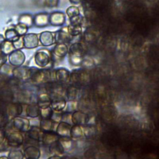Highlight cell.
I'll use <instances>...</instances> for the list:
<instances>
[{"mask_svg":"<svg viewBox=\"0 0 159 159\" xmlns=\"http://www.w3.org/2000/svg\"><path fill=\"white\" fill-rule=\"evenodd\" d=\"M69 61L73 66L81 65L83 55L84 53V48L82 43L76 42L73 43L68 50Z\"/></svg>","mask_w":159,"mask_h":159,"instance_id":"obj_1","label":"cell"},{"mask_svg":"<svg viewBox=\"0 0 159 159\" xmlns=\"http://www.w3.org/2000/svg\"><path fill=\"white\" fill-rule=\"evenodd\" d=\"M31 80L36 84L47 83L50 81L51 80L54 79V71H51L48 69H36L32 71L31 70Z\"/></svg>","mask_w":159,"mask_h":159,"instance_id":"obj_2","label":"cell"},{"mask_svg":"<svg viewBox=\"0 0 159 159\" xmlns=\"http://www.w3.org/2000/svg\"><path fill=\"white\" fill-rule=\"evenodd\" d=\"M34 59L36 65L43 68L50 64L51 61V55L47 49H40L35 54Z\"/></svg>","mask_w":159,"mask_h":159,"instance_id":"obj_3","label":"cell"},{"mask_svg":"<svg viewBox=\"0 0 159 159\" xmlns=\"http://www.w3.org/2000/svg\"><path fill=\"white\" fill-rule=\"evenodd\" d=\"M12 128L14 131H18L20 132H27L29 129L30 121L28 119L22 117H17L12 119Z\"/></svg>","mask_w":159,"mask_h":159,"instance_id":"obj_4","label":"cell"},{"mask_svg":"<svg viewBox=\"0 0 159 159\" xmlns=\"http://www.w3.org/2000/svg\"><path fill=\"white\" fill-rule=\"evenodd\" d=\"M24 142V138L21 132L13 131L7 135L6 142L9 147L17 148L21 146Z\"/></svg>","mask_w":159,"mask_h":159,"instance_id":"obj_5","label":"cell"},{"mask_svg":"<svg viewBox=\"0 0 159 159\" xmlns=\"http://www.w3.org/2000/svg\"><path fill=\"white\" fill-rule=\"evenodd\" d=\"M51 102L50 107L54 111L61 112L65 108L66 101L61 94H50Z\"/></svg>","mask_w":159,"mask_h":159,"instance_id":"obj_6","label":"cell"},{"mask_svg":"<svg viewBox=\"0 0 159 159\" xmlns=\"http://www.w3.org/2000/svg\"><path fill=\"white\" fill-rule=\"evenodd\" d=\"M23 107L19 102H10L6 106V114L9 118L19 117L22 112Z\"/></svg>","mask_w":159,"mask_h":159,"instance_id":"obj_7","label":"cell"},{"mask_svg":"<svg viewBox=\"0 0 159 159\" xmlns=\"http://www.w3.org/2000/svg\"><path fill=\"white\" fill-rule=\"evenodd\" d=\"M25 59V55L20 50H15L9 55V61L10 64L16 67L20 66Z\"/></svg>","mask_w":159,"mask_h":159,"instance_id":"obj_8","label":"cell"},{"mask_svg":"<svg viewBox=\"0 0 159 159\" xmlns=\"http://www.w3.org/2000/svg\"><path fill=\"white\" fill-rule=\"evenodd\" d=\"M12 75L17 80H27L30 78L31 69L27 66H18L13 69Z\"/></svg>","mask_w":159,"mask_h":159,"instance_id":"obj_9","label":"cell"},{"mask_svg":"<svg viewBox=\"0 0 159 159\" xmlns=\"http://www.w3.org/2000/svg\"><path fill=\"white\" fill-rule=\"evenodd\" d=\"M72 36L67 30V27L62 28L56 32L55 35V42L57 43H68L72 40Z\"/></svg>","mask_w":159,"mask_h":159,"instance_id":"obj_10","label":"cell"},{"mask_svg":"<svg viewBox=\"0 0 159 159\" xmlns=\"http://www.w3.org/2000/svg\"><path fill=\"white\" fill-rule=\"evenodd\" d=\"M70 72L65 68H60L54 71L55 80L60 83H63L70 81Z\"/></svg>","mask_w":159,"mask_h":159,"instance_id":"obj_11","label":"cell"},{"mask_svg":"<svg viewBox=\"0 0 159 159\" xmlns=\"http://www.w3.org/2000/svg\"><path fill=\"white\" fill-rule=\"evenodd\" d=\"M24 47L27 48H34L39 45L38 36L35 34H27L22 38Z\"/></svg>","mask_w":159,"mask_h":159,"instance_id":"obj_12","label":"cell"},{"mask_svg":"<svg viewBox=\"0 0 159 159\" xmlns=\"http://www.w3.org/2000/svg\"><path fill=\"white\" fill-rule=\"evenodd\" d=\"M88 116L82 111H76L71 114V120L73 125H84L86 124L88 120Z\"/></svg>","mask_w":159,"mask_h":159,"instance_id":"obj_13","label":"cell"},{"mask_svg":"<svg viewBox=\"0 0 159 159\" xmlns=\"http://www.w3.org/2000/svg\"><path fill=\"white\" fill-rule=\"evenodd\" d=\"M65 15L61 12H54L49 16L50 24L54 26L63 25L65 22Z\"/></svg>","mask_w":159,"mask_h":159,"instance_id":"obj_14","label":"cell"},{"mask_svg":"<svg viewBox=\"0 0 159 159\" xmlns=\"http://www.w3.org/2000/svg\"><path fill=\"white\" fill-rule=\"evenodd\" d=\"M72 125L64 121H61L57 124L56 133L60 137H70V132Z\"/></svg>","mask_w":159,"mask_h":159,"instance_id":"obj_15","label":"cell"},{"mask_svg":"<svg viewBox=\"0 0 159 159\" xmlns=\"http://www.w3.org/2000/svg\"><path fill=\"white\" fill-rule=\"evenodd\" d=\"M43 132L41 130L40 127L32 126L27 132V136L29 139L35 142L42 141Z\"/></svg>","mask_w":159,"mask_h":159,"instance_id":"obj_16","label":"cell"},{"mask_svg":"<svg viewBox=\"0 0 159 159\" xmlns=\"http://www.w3.org/2000/svg\"><path fill=\"white\" fill-rule=\"evenodd\" d=\"M68 52V48L66 44L57 43L53 48L52 56L58 58H64Z\"/></svg>","mask_w":159,"mask_h":159,"instance_id":"obj_17","label":"cell"},{"mask_svg":"<svg viewBox=\"0 0 159 159\" xmlns=\"http://www.w3.org/2000/svg\"><path fill=\"white\" fill-rule=\"evenodd\" d=\"M24 155L26 159H39L40 157V150L35 145H29L24 149Z\"/></svg>","mask_w":159,"mask_h":159,"instance_id":"obj_18","label":"cell"},{"mask_svg":"<svg viewBox=\"0 0 159 159\" xmlns=\"http://www.w3.org/2000/svg\"><path fill=\"white\" fill-rule=\"evenodd\" d=\"M60 137L56 133V132H53V130L49 132H43L42 142L44 145L49 146L51 144L58 141Z\"/></svg>","mask_w":159,"mask_h":159,"instance_id":"obj_19","label":"cell"},{"mask_svg":"<svg viewBox=\"0 0 159 159\" xmlns=\"http://www.w3.org/2000/svg\"><path fill=\"white\" fill-rule=\"evenodd\" d=\"M39 41L43 46H50L55 42V35L49 31L42 32L40 34Z\"/></svg>","mask_w":159,"mask_h":159,"instance_id":"obj_20","label":"cell"},{"mask_svg":"<svg viewBox=\"0 0 159 159\" xmlns=\"http://www.w3.org/2000/svg\"><path fill=\"white\" fill-rule=\"evenodd\" d=\"M14 96L11 90L8 88H3L0 91V102L4 104H8L12 102Z\"/></svg>","mask_w":159,"mask_h":159,"instance_id":"obj_21","label":"cell"},{"mask_svg":"<svg viewBox=\"0 0 159 159\" xmlns=\"http://www.w3.org/2000/svg\"><path fill=\"white\" fill-rule=\"evenodd\" d=\"M34 24L37 27H44L50 24L49 16L45 13H40L35 16L33 19Z\"/></svg>","mask_w":159,"mask_h":159,"instance_id":"obj_22","label":"cell"},{"mask_svg":"<svg viewBox=\"0 0 159 159\" xmlns=\"http://www.w3.org/2000/svg\"><path fill=\"white\" fill-rule=\"evenodd\" d=\"M50 96L47 92H42L39 94L37 104L40 108H45L50 106Z\"/></svg>","mask_w":159,"mask_h":159,"instance_id":"obj_23","label":"cell"},{"mask_svg":"<svg viewBox=\"0 0 159 159\" xmlns=\"http://www.w3.org/2000/svg\"><path fill=\"white\" fill-rule=\"evenodd\" d=\"M84 137L83 127L78 125H73L71 127L70 132V138L73 140H78L82 139Z\"/></svg>","mask_w":159,"mask_h":159,"instance_id":"obj_24","label":"cell"},{"mask_svg":"<svg viewBox=\"0 0 159 159\" xmlns=\"http://www.w3.org/2000/svg\"><path fill=\"white\" fill-rule=\"evenodd\" d=\"M25 113L27 116L29 117H37L40 116V107L36 103H30L27 104Z\"/></svg>","mask_w":159,"mask_h":159,"instance_id":"obj_25","label":"cell"},{"mask_svg":"<svg viewBox=\"0 0 159 159\" xmlns=\"http://www.w3.org/2000/svg\"><path fill=\"white\" fill-rule=\"evenodd\" d=\"M58 142L61 145L65 153L70 152L73 148V140L68 137H60Z\"/></svg>","mask_w":159,"mask_h":159,"instance_id":"obj_26","label":"cell"},{"mask_svg":"<svg viewBox=\"0 0 159 159\" xmlns=\"http://www.w3.org/2000/svg\"><path fill=\"white\" fill-rule=\"evenodd\" d=\"M57 124L54 122L51 119H41L40 122V128L43 132H49L53 129L55 124Z\"/></svg>","mask_w":159,"mask_h":159,"instance_id":"obj_27","label":"cell"},{"mask_svg":"<svg viewBox=\"0 0 159 159\" xmlns=\"http://www.w3.org/2000/svg\"><path fill=\"white\" fill-rule=\"evenodd\" d=\"M49 152L53 155H57L60 157H61L65 153V152L58 140L49 145Z\"/></svg>","mask_w":159,"mask_h":159,"instance_id":"obj_28","label":"cell"},{"mask_svg":"<svg viewBox=\"0 0 159 159\" xmlns=\"http://www.w3.org/2000/svg\"><path fill=\"white\" fill-rule=\"evenodd\" d=\"M65 95L68 101H76L78 95V89L74 86H70L66 89Z\"/></svg>","mask_w":159,"mask_h":159,"instance_id":"obj_29","label":"cell"},{"mask_svg":"<svg viewBox=\"0 0 159 159\" xmlns=\"http://www.w3.org/2000/svg\"><path fill=\"white\" fill-rule=\"evenodd\" d=\"M67 30L70 35L76 36L82 32V25L81 24H70L67 26Z\"/></svg>","mask_w":159,"mask_h":159,"instance_id":"obj_30","label":"cell"},{"mask_svg":"<svg viewBox=\"0 0 159 159\" xmlns=\"http://www.w3.org/2000/svg\"><path fill=\"white\" fill-rule=\"evenodd\" d=\"M15 48L13 45L12 42L9 41V40H4L2 43L1 45V50L2 53H4L5 55L10 54L11 52H12Z\"/></svg>","mask_w":159,"mask_h":159,"instance_id":"obj_31","label":"cell"},{"mask_svg":"<svg viewBox=\"0 0 159 159\" xmlns=\"http://www.w3.org/2000/svg\"><path fill=\"white\" fill-rule=\"evenodd\" d=\"M18 102L20 104H30L32 97L30 93L27 91L20 92L18 95Z\"/></svg>","mask_w":159,"mask_h":159,"instance_id":"obj_32","label":"cell"},{"mask_svg":"<svg viewBox=\"0 0 159 159\" xmlns=\"http://www.w3.org/2000/svg\"><path fill=\"white\" fill-rule=\"evenodd\" d=\"M19 23L22 24L27 27H30L34 24L32 17L29 14H22L19 19Z\"/></svg>","mask_w":159,"mask_h":159,"instance_id":"obj_33","label":"cell"},{"mask_svg":"<svg viewBox=\"0 0 159 159\" xmlns=\"http://www.w3.org/2000/svg\"><path fill=\"white\" fill-rule=\"evenodd\" d=\"M20 36L17 34L15 29H7L5 32V38L7 40L14 42L17 40Z\"/></svg>","mask_w":159,"mask_h":159,"instance_id":"obj_34","label":"cell"},{"mask_svg":"<svg viewBox=\"0 0 159 159\" xmlns=\"http://www.w3.org/2000/svg\"><path fill=\"white\" fill-rule=\"evenodd\" d=\"M66 12L69 19H71L80 15V9L78 7L76 6H71L69 7H68L66 11Z\"/></svg>","mask_w":159,"mask_h":159,"instance_id":"obj_35","label":"cell"},{"mask_svg":"<svg viewBox=\"0 0 159 159\" xmlns=\"http://www.w3.org/2000/svg\"><path fill=\"white\" fill-rule=\"evenodd\" d=\"M78 102L76 101H66V106L65 108V112H73L77 111Z\"/></svg>","mask_w":159,"mask_h":159,"instance_id":"obj_36","label":"cell"},{"mask_svg":"<svg viewBox=\"0 0 159 159\" xmlns=\"http://www.w3.org/2000/svg\"><path fill=\"white\" fill-rule=\"evenodd\" d=\"M53 110L50 106L45 108H40V116L41 119H50Z\"/></svg>","mask_w":159,"mask_h":159,"instance_id":"obj_37","label":"cell"},{"mask_svg":"<svg viewBox=\"0 0 159 159\" xmlns=\"http://www.w3.org/2000/svg\"><path fill=\"white\" fill-rule=\"evenodd\" d=\"M9 159H24V153L20 150H11L8 154Z\"/></svg>","mask_w":159,"mask_h":159,"instance_id":"obj_38","label":"cell"},{"mask_svg":"<svg viewBox=\"0 0 159 159\" xmlns=\"http://www.w3.org/2000/svg\"><path fill=\"white\" fill-rule=\"evenodd\" d=\"M27 29L28 27L26 25L20 23H19L18 24H17L14 28L16 32L19 36L25 35L27 32Z\"/></svg>","mask_w":159,"mask_h":159,"instance_id":"obj_39","label":"cell"},{"mask_svg":"<svg viewBox=\"0 0 159 159\" xmlns=\"http://www.w3.org/2000/svg\"><path fill=\"white\" fill-rule=\"evenodd\" d=\"M62 117H63V114L61 112H58V111H54L53 112V114L51 116V119L55 123L58 124L62 120Z\"/></svg>","mask_w":159,"mask_h":159,"instance_id":"obj_40","label":"cell"},{"mask_svg":"<svg viewBox=\"0 0 159 159\" xmlns=\"http://www.w3.org/2000/svg\"><path fill=\"white\" fill-rule=\"evenodd\" d=\"M13 69L7 64H4L2 66L0 67V73L2 75H10L12 74Z\"/></svg>","mask_w":159,"mask_h":159,"instance_id":"obj_41","label":"cell"},{"mask_svg":"<svg viewBox=\"0 0 159 159\" xmlns=\"http://www.w3.org/2000/svg\"><path fill=\"white\" fill-rule=\"evenodd\" d=\"M6 113H0V129H4L7 124L8 119Z\"/></svg>","mask_w":159,"mask_h":159,"instance_id":"obj_42","label":"cell"},{"mask_svg":"<svg viewBox=\"0 0 159 159\" xmlns=\"http://www.w3.org/2000/svg\"><path fill=\"white\" fill-rule=\"evenodd\" d=\"M82 127H83V129L84 136L89 137V136H91L93 134H94V129L92 127V126L83 125Z\"/></svg>","mask_w":159,"mask_h":159,"instance_id":"obj_43","label":"cell"},{"mask_svg":"<svg viewBox=\"0 0 159 159\" xmlns=\"http://www.w3.org/2000/svg\"><path fill=\"white\" fill-rule=\"evenodd\" d=\"M42 3L48 7H54L57 6L58 0H42Z\"/></svg>","mask_w":159,"mask_h":159,"instance_id":"obj_44","label":"cell"},{"mask_svg":"<svg viewBox=\"0 0 159 159\" xmlns=\"http://www.w3.org/2000/svg\"><path fill=\"white\" fill-rule=\"evenodd\" d=\"M13 45L15 48V49L19 50L22 48L24 47V43H23V39L22 38H19L17 40L12 42Z\"/></svg>","mask_w":159,"mask_h":159,"instance_id":"obj_45","label":"cell"},{"mask_svg":"<svg viewBox=\"0 0 159 159\" xmlns=\"http://www.w3.org/2000/svg\"><path fill=\"white\" fill-rule=\"evenodd\" d=\"M71 114L72 113H70V112H65V114H63L61 121H64L71 125L73 124L72 120H71Z\"/></svg>","mask_w":159,"mask_h":159,"instance_id":"obj_46","label":"cell"},{"mask_svg":"<svg viewBox=\"0 0 159 159\" xmlns=\"http://www.w3.org/2000/svg\"><path fill=\"white\" fill-rule=\"evenodd\" d=\"M6 61V55L0 51V67L5 64Z\"/></svg>","mask_w":159,"mask_h":159,"instance_id":"obj_47","label":"cell"},{"mask_svg":"<svg viewBox=\"0 0 159 159\" xmlns=\"http://www.w3.org/2000/svg\"><path fill=\"white\" fill-rule=\"evenodd\" d=\"M5 84H6V81L3 78L0 76V89L4 88Z\"/></svg>","mask_w":159,"mask_h":159,"instance_id":"obj_48","label":"cell"},{"mask_svg":"<svg viewBox=\"0 0 159 159\" xmlns=\"http://www.w3.org/2000/svg\"><path fill=\"white\" fill-rule=\"evenodd\" d=\"M69 1L71 4H78L82 1V0H69Z\"/></svg>","mask_w":159,"mask_h":159,"instance_id":"obj_49","label":"cell"},{"mask_svg":"<svg viewBox=\"0 0 159 159\" xmlns=\"http://www.w3.org/2000/svg\"><path fill=\"white\" fill-rule=\"evenodd\" d=\"M47 159H62L61 157L57 156V155H52L50 157H48Z\"/></svg>","mask_w":159,"mask_h":159,"instance_id":"obj_50","label":"cell"},{"mask_svg":"<svg viewBox=\"0 0 159 159\" xmlns=\"http://www.w3.org/2000/svg\"><path fill=\"white\" fill-rule=\"evenodd\" d=\"M4 41V37L1 34H0V45Z\"/></svg>","mask_w":159,"mask_h":159,"instance_id":"obj_51","label":"cell"},{"mask_svg":"<svg viewBox=\"0 0 159 159\" xmlns=\"http://www.w3.org/2000/svg\"><path fill=\"white\" fill-rule=\"evenodd\" d=\"M0 159H9V158H8V157H5V156H1V157H0Z\"/></svg>","mask_w":159,"mask_h":159,"instance_id":"obj_52","label":"cell"}]
</instances>
